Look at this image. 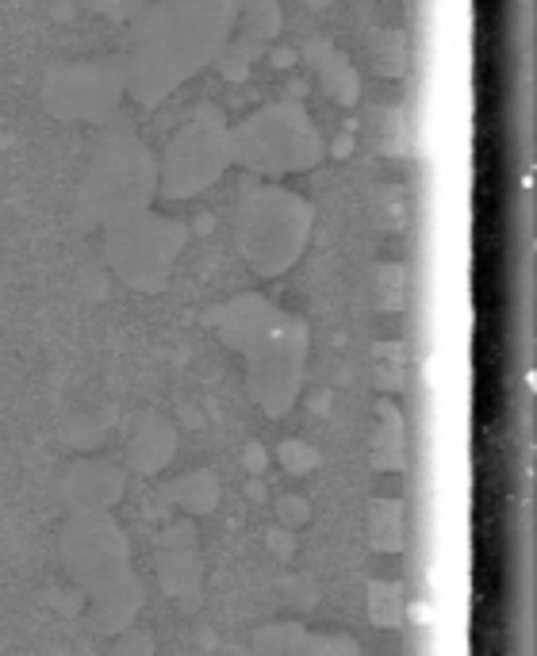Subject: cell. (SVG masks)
<instances>
[{"mask_svg": "<svg viewBox=\"0 0 537 656\" xmlns=\"http://www.w3.org/2000/svg\"><path fill=\"white\" fill-rule=\"evenodd\" d=\"M238 0H158L139 27L131 85L142 108H154L185 77L208 66L227 47Z\"/></svg>", "mask_w": 537, "mask_h": 656, "instance_id": "obj_1", "label": "cell"}, {"mask_svg": "<svg viewBox=\"0 0 537 656\" xmlns=\"http://www.w3.org/2000/svg\"><path fill=\"white\" fill-rule=\"evenodd\" d=\"M311 219H315V208L296 192H284L277 185L250 188L234 215V238L246 265L257 269L261 277H277L284 269H292L304 254Z\"/></svg>", "mask_w": 537, "mask_h": 656, "instance_id": "obj_2", "label": "cell"}, {"mask_svg": "<svg viewBox=\"0 0 537 656\" xmlns=\"http://www.w3.org/2000/svg\"><path fill=\"white\" fill-rule=\"evenodd\" d=\"M227 146H231L234 165L265 173V177L304 173L323 158V139L304 112V104L296 100H277L250 119H242L234 131H227Z\"/></svg>", "mask_w": 537, "mask_h": 656, "instance_id": "obj_3", "label": "cell"}, {"mask_svg": "<svg viewBox=\"0 0 537 656\" xmlns=\"http://www.w3.org/2000/svg\"><path fill=\"white\" fill-rule=\"evenodd\" d=\"M250 365V396L261 403L265 415H284L300 388H304V361H307V327L281 315L265 338H257L242 353Z\"/></svg>", "mask_w": 537, "mask_h": 656, "instance_id": "obj_4", "label": "cell"}, {"mask_svg": "<svg viewBox=\"0 0 537 656\" xmlns=\"http://www.w3.org/2000/svg\"><path fill=\"white\" fill-rule=\"evenodd\" d=\"M181 246H185V231L177 223L154 219L142 208L116 219V231H112V261H116L119 273L142 292L162 288Z\"/></svg>", "mask_w": 537, "mask_h": 656, "instance_id": "obj_5", "label": "cell"}, {"mask_svg": "<svg viewBox=\"0 0 537 656\" xmlns=\"http://www.w3.org/2000/svg\"><path fill=\"white\" fill-rule=\"evenodd\" d=\"M231 165V146H227V127L211 108H204L188 127L177 131V139L165 150L162 192L173 200H185L192 192L208 188L223 169Z\"/></svg>", "mask_w": 537, "mask_h": 656, "instance_id": "obj_6", "label": "cell"}, {"mask_svg": "<svg viewBox=\"0 0 537 656\" xmlns=\"http://www.w3.org/2000/svg\"><path fill=\"white\" fill-rule=\"evenodd\" d=\"M158 188V173L150 154L131 139H108L93 169V181L85 188V204H93L104 219H123L139 211L150 192Z\"/></svg>", "mask_w": 537, "mask_h": 656, "instance_id": "obj_7", "label": "cell"}, {"mask_svg": "<svg viewBox=\"0 0 537 656\" xmlns=\"http://www.w3.org/2000/svg\"><path fill=\"white\" fill-rule=\"evenodd\" d=\"M219 315H223V319H219L223 338H227V346L238 353L250 350L257 338H265L269 327L281 319V311L269 304V300H261V296H238V300L227 304V311H219Z\"/></svg>", "mask_w": 537, "mask_h": 656, "instance_id": "obj_8", "label": "cell"}, {"mask_svg": "<svg viewBox=\"0 0 537 656\" xmlns=\"http://www.w3.org/2000/svg\"><path fill=\"white\" fill-rule=\"evenodd\" d=\"M307 58L315 62V70H319V77H323V89H327L338 104L353 108V104H357V93H361V85H357V73H353L350 58L338 54L327 39H311V43H307Z\"/></svg>", "mask_w": 537, "mask_h": 656, "instance_id": "obj_9", "label": "cell"}, {"mask_svg": "<svg viewBox=\"0 0 537 656\" xmlns=\"http://www.w3.org/2000/svg\"><path fill=\"white\" fill-rule=\"evenodd\" d=\"M373 465L388 472L403 465V415H399V407L392 399H380L376 403Z\"/></svg>", "mask_w": 537, "mask_h": 656, "instance_id": "obj_10", "label": "cell"}, {"mask_svg": "<svg viewBox=\"0 0 537 656\" xmlns=\"http://www.w3.org/2000/svg\"><path fill=\"white\" fill-rule=\"evenodd\" d=\"M369 541L384 553L403 549V507L396 499H376L369 515Z\"/></svg>", "mask_w": 537, "mask_h": 656, "instance_id": "obj_11", "label": "cell"}, {"mask_svg": "<svg viewBox=\"0 0 537 656\" xmlns=\"http://www.w3.org/2000/svg\"><path fill=\"white\" fill-rule=\"evenodd\" d=\"M373 369H376V384L384 392H399L403 380H407V350L399 342H376Z\"/></svg>", "mask_w": 537, "mask_h": 656, "instance_id": "obj_12", "label": "cell"}, {"mask_svg": "<svg viewBox=\"0 0 537 656\" xmlns=\"http://www.w3.org/2000/svg\"><path fill=\"white\" fill-rule=\"evenodd\" d=\"M407 62H411V47H407V39L399 35V31H384V35H376L373 39V66L384 77H399V73L407 70Z\"/></svg>", "mask_w": 537, "mask_h": 656, "instance_id": "obj_13", "label": "cell"}, {"mask_svg": "<svg viewBox=\"0 0 537 656\" xmlns=\"http://www.w3.org/2000/svg\"><path fill=\"white\" fill-rule=\"evenodd\" d=\"M369 618L384 630H396L403 622V591L396 584H373L369 587Z\"/></svg>", "mask_w": 537, "mask_h": 656, "instance_id": "obj_14", "label": "cell"}, {"mask_svg": "<svg viewBox=\"0 0 537 656\" xmlns=\"http://www.w3.org/2000/svg\"><path fill=\"white\" fill-rule=\"evenodd\" d=\"M407 300V269L403 265H376V307L396 311Z\"/></svg>", "mask_w": 537, "mask_h": 656, "instance_id": "obj_15", "label": "cell"}, {"mask_svg": "<svg viewBox=\"0 0 537 656\" xmlns=\"http://www.w3.org/2000/svg\"><path fill=\"white\" fill-rule=\"evenodd\" d=\"M376 219L388 227V231H399L407 223V196L399 188H380L376 192Z\"/></svg>", "mask_w": 537, "mask_h": 656, "instance_id": "obj_16", "label": "cell"}, {"mask_svg": "<svg viewBox=\"0 0 537 656\" xmlns=\"http://www.w3.org/2000/svg\"><path fill=\"white\" fill-rule=\"evenodd\" d=\"M173 495L185 503L188 511H211V503H215V480L211 476H200V484L185 480V484L173 488Z\"/></svg>", "mask_w": 537, "mask_h": 656, "instance_id": "obj_17", "label": "cell"}, {"mask_svg": "<svg viewBox=\"0 0 537 656\" xmlns=\"http://www.w3.org/2000/svg\"><path fill=\"white\" fill-rule=\"evenodd\" d=\"M384 131L376 135V142H380V150H388V154H403L407 146H411V139H407V119H403V112H384Z\"/></svg>", "mask_w": 537, "mask_h": 656, "instance_id": "obj_18", "label": "cell"}, {"mask_svg": "<svg viewBox=\"0 0 537 656\" xmlns=\"http://www.w3.org/2000/svg\"><path fill=\"white\" fill-rule=\"evenodd\" d=\"M281 465L292 472V476H304V472H311L315 465H319V453H315L311 446H304V442H284Z\"/></svg>", "mask_w": 537, "mask_h": 656, "instance_id": "obj_19", "label": "cell"}, {"mask_svg": "<svg viewBox=\"0 0 537 656\" xmlns=\"http://www.w3.org/2000/svg\"><path fill=\"white\" fill-rule=\"evenodd\" d=\"M277 515H281L284 522H300L307 511L300 507V499H281V503H277Z\"/></svg>", "mask_w": 537, "mask_h": 656, "instance_id": "obj_20", "label": "cell"}, {"mask_svg": "<svg viewBox=\"0 0 537 656\" xmlns=\"http://www.w3.org/2000/svg\"><path fill=\"white\" fill-rule=\"evenodd\" d=\"M273 549H277L281 557H288V553H292V538H284L281 530H277V538H273Z\"/></svg>", "mask_w": 537, "mask_h": 656, "instance_id": "obj_21", "label": "cell"}, {"mask_svg": "<svg viewBox=\"0 0 537 656\" xmlns=\"http://www.w3.org/2000/svg\"><path fill=\"white\" fill-rule=\"evenodd\" d=\"M246 465H250V469L257 465V472H261V465H265V453H261V449H250V453H246Z\"/></svg>", "mask_w": 537, "mask_h": 656, "instance_id": "obj_22", "label": "cell"}, {"mask_svg": "<svg viewBox=\"0 0 537 656\" xmlns=\"http://www.w3.org/2000/svg\"><path fill=\"white\" fill-rule=\"evenodd\" d=\"M307 4H330V0H307Z\"/></svg>", "mask_w": 537, "mask_h": 656, "instance_id": "obj_23", "label": "cell"}]
</instances>
